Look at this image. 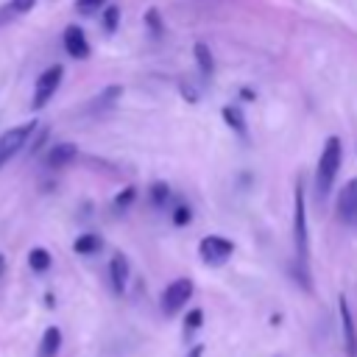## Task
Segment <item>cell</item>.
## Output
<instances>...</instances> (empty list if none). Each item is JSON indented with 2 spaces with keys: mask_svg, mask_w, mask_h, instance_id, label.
Instances as JSON below:
<instances>
[{
  "mask_svg": "<svg viewBox=\"0 0 357 357\" xmlns=\"http://www.w3.org/2000/svg\"><path fill=\"white\" fill-rule=\"evenodd\" d=\"M123 98V86L120 84H112V86H106L98 98H92V103H89V109L92 112H103V109H112L117 100Z\"/></svg>",
  "mask_w": 357,
  "mask_h": 357,
  "instance_id": "obj_13",
  "label": "cell"
},
{
  "mask_svg": "<svg viewBox=\"0 0 357 357\" xmlns=\"http://www.w3.org/2000/svg\"><path fill=\"white\" fill-rule=\"evenodd\" d=\"M335 212L337 220L346 226H357V178H349L335 198Z\"/></svg>",
  "mask_w": 357,
  "mask_h": 357,
  "instance_id": "obj_7",
  "label": "cell"
},
{
  "mask_svg": "<svg viewBox=\"0 0 357 357\" xmlns=\"http://www.w3.org/2000/svg\"><path fill=\"white\" fill-rule=\"evenodd\" d=\"M100 11H103V31H106V33H114V31H117V25H120V8L106 3Z\"/></svg>",
  "mask_w": 357,
  "mask_h": 357,
  "instance_id": "obj_19",
  "label": "cell"
},
{
  "mask_svg": "<svg viewBox=\"0 0 357 357\" xmlns=\"http://www.w3.org/2000/svg\"><path fill=\"white\" fill-rule=\"evenodd\" d=\"M100 248H103V240H100V234H95V231L78 234L75 243H73V251L81 254V257H92V254H98Z\"/></svg>",
  "mask_w": 357,
  "mask_h": 357,
  "instance_id": "obj_12",
  "label": "cell"
},
{
  "mask_svg": "<svg viewBox=\"0 0 357 357\" xmlns=\"http://www.w3.org/2000/svg\"><path fill=\"white\" fill-rule=\"evenodd\" d=\"M178 89H181V95L187 98V103H198V92L190 86V81H187V78H181V81H178Z\"/></svg>",
  "mask_w": 357,
  "mask_h": 357,
  "instance_id": "obj_26",
  "label": "cell"
},
{
  "mask_svg": "<svg viewBox=\"0 0 357 357\" xmlns=\"http://www.w3.org/2000/svg\"><path fill=\"white\" fill-rule=\"evenodd\" d=\"M106 3H109V0H75V11H81V14H95V11H100Z\"/></svg>",
  "mask_w": 357,
  "mask_h": 357,
  "instance_id": "obj_25",
  "label": "cell"
},
{
  "mask_svg": "<svg viewBox=\"0 0 357 357\" xmlns=\"http://www.w3.org/2000/svg\"><path fill=\"white\" fill-rule=\"evenodd\" d=\"M128 279H131V268H128L126 254H120V251L112 254V259H109V284H112V290L117 296H123L126 287H128Z\"/></svg>",
  "mask_w": 357,
  "mask_h": 357,
  "instance_id": "obj_9",
  "label": "cell"
},
{
  "mask_svg": "<svg viewBox=\"0 0 357 357\" xmlns=\"http://www.w3.org/2000/svg\"><path fill=\"white\" fill-rule=\"evenodd\" d=\"M201 326H204V310H190L184 315V337L190 340Z\"/></svg>",
  "mask_w": 357,
  "mask_h": 357,
  "instance_id": "obj_17",
  "label": "cell"
},
{
  "mask_svg": "<svg viewBox=\"0 0 357 357\" xmlns=\"http://www.w3.org/2000/svg\"><path fill=\"white\" fill-rule=\"evenodd\" d=\"M75 156H78V148L73 142H56L45 153V165L53 167V170H59V167H67L70 162H75Z\"/></svg>",
  "mask_w": 357,
  "mask_h": 357,
  "instance_id": "obj_11",
  "label": "cell"
},
{
  "mask_svg": "<svg viewBox=\"0 0 357 357\" xmlns=\"http://www.w3.org/2000/svg\"><path fill=\"white\" fill-rule=\"evenodd\" d=\"M3 271H6V259H3V254H0V276H3Z\"/></svg>",
  "mask_w": 357,
  "mask_h": 357,
  "instance_id": "obj_29",
  "label": "cell"
},
{
  "mask_svg": "<svg viewBox=\"0 0 357 357\" xmlns=\"http://www.w3.org/2000/svg\"><path fill=\"white\" fill-rule=\"evenodd\" d=\"M137 201V187H123L117 195H114V201H112V206L117 209V212H126L131 204Z\"/></svg>",
  "mask_w": 357,
  "mask_h": 357,
  "instance_id": "obj_18",
  "label": "cell"
},
{
  "mask_svg": "<svg viewBox=\"0 0 357 357\" xmlns=\"http://www.w3.org/2000/svg\"><path fill=\"white\" fill-rule=\"evenodd\" d=\"M61 78H64V67H61V64H53V67H47V70H45V73L36 78V86H33V100H31V106H33V109H42V106H47V100L56 95V89H59Z\"/></svg>",
  "mask_w": 357,
  "mask_h": 357,
  "instance_id": "obj_5",
  "label": "cell"
},
{
  "mask_svg": "<svg viewBox=\"0 0 357 357\" xmlns=\"http://www.w3.org/2000/svg\"><path fill=\"white\" fill-rule=\"evenodd\" d=\"M192 220V209L187 206V204H176V209H173V223L176 226H187Z\"/></svg>",
  "mask_w": 357,
  "mask_h": 357,
  "instance_id": "obj_24",
  "label": "cell"
},
{
  "mask_svg": "<svg viewBox=\"0 0 357 357\" xmlns=\"http://www.w3.org/2000/svg\"><path fill=\"white\" fill-rule=\"evenodd\" d=\"M28 265H31L33 273H45L53 265V257H50L47 248H31L28 251Z\"/></svg>",
  "mask_w": 357,
  "mask_h": 357,
  "instance_id": "obj_16",
  "label": "cell"
},
{
  "mask_svg": "<svg viewBox=\"0 0 357 357\" xmlns=\"http://www.w3.org/2000/svg\"><path fill=\"white\" fill-rule=\"evenodd\" d=\"M220 114H223V120H226L234 131H240V134L245 131V123H243V114H240V109H237V106H223V112H220Z\"/></svg>",
  "mask_w": 357,
  "mask_h": 357,
  "instance_id": "obj_20",
  "label": "cell"
},
{
  "mask_svg": "<svg viewBox=\"0 0 357 357\" xmlns=\"http://www.w3.org/2000/svg\"><path fill=\"white\" fill-rule=\"evenodd\" d=\"M33 6H36V0H11L8 6H3V17H8V14H28V11H33Z\"/></svg>",
  "mask_w": 357,
  "mask_h": 357,
  "instance_id": "obj_22",
  "label": "cell"
},
{
  "mask_svg": "<svg viewBox=\"0 0 357 357\" xmlns=\"http://www.w3.org/2000/svg\"><path fill=\"white\" fill-rule=\"evenodd\" d=\"M33 131H36V123H25V126L8 128V131L0 137V167H3L6 162H11V159L28 145V139L33 137Z\"/></svg>",
  "mask_w": 357,
  "mask_h": 357,
  "instance_id": "obj_3",
  "label": "cell"
},
{
  "mask_svg": "<svg viewBox=\"0 0 357 357\" xmlns=\"http://www.w3.org/2000/svg\"><path fill=\"white\" fill-rule=\"evenodd\" d=\"M167 198H170V187H167L165 181L151 184V204H153V206H165Z\"/></svg>",
  "mask_w": 357,
  "mask_h": 357,
  "instance_id": "obj_21",
  "label": "cell"
},
{
  "mask_svg": "<svg viewBox=\"0 0 357 357\" xmlns=\"http://www.w3.org/2000/svg\"><path fill=\"white\" fill-rule=\"evenodd\" d=\"M293 243H296V257H298V268H307V201H304V181H296V192H293Z\"/></svg>",
  "mask_w": 357,
  "mask_h": 357,
  "instance_id": "obj_2",
  "label": "cell"
},
{
  "mask_svg": "<svg viewBox=\"0 0 357 357\" xmlns=\"http://www.w3.org/2000/svg\"><path fill=\"white\" fill-rule=\"evenodd\" d=\"M187 357H204V343H195L192 349H190V354Z\"/></svg>",
  "mask_w": 357,
  "mask_h": 357,
  "instance_id": "obj_28",
  "label": "cell"
},
{
  "mask_svg": "<svg viewBox=\"0 0 357 357\" xmlns=\"http://www.w3.org/2000/svg\"><path fill=\"white\" fill-rule=\"evenodd\" d=\"M192 53H195V64H198L201 75H204V78H212V73H215V59H212L209 45H206V42H195Z\"/></svg>",
  "mask_w": 357,
  "mask_h": 357,
  "instance_id": "obj_15",
  "label": "cell"
},
{
  "mask_svg": "<svg viewBox=\"0 0 357 357\" xmlns=\"http://www.w3.org/2000/svg\"><path fill=\"white\" fill-rule=\"evenodd\" d=\"M198 254L206 265H223L234 254V243L229 237H220V234H206L198 243Z\"/></svg>",
  "mask_w": 357,
  "mask_h": 357,
  "instance_id": "obj_6",
  "label": "cell"
},
{
  "mask_svg": "<svg viewBox=\"0 0 357 357\" xmlns=\"http://www.w3.org/2000/svg\"><path fill=\"white\" fill-rule=\"evenodd\" d=\"M337 312H340V326H343V343H346V354L349 357H357V321L349 310V301L346 296L337 298Z\"/></svg>",
  "mask_w": 357,
  "mask_h": 357,
  "instance_id": "obj_8",
  "label": "cell"
},
{
  "mask_svg": "<svg viewBox=\"0 0 357 357\" xmlns=\"http://www.w3.org/2000/svg\"><path fill=\"white\" fill-rule=\"evenodd\" d=\"M33 134H36V131H33ZM45 142H47V128H39V134H36V139H33L31 145H25V148H28L31 153H39Z\"/></svg>",
  "mask_w": 357,
  "mask_h": 357,
  "instance_id": "obj_27",
  "label": "cell"
},
{
  "mask_svg": "<svg viewBox=\"0 0 357 357\" xmlns=\"http://www.w3.org/2000/svg\"><path fill=\"white\" fill-rule=\"evenodd\" d=\"M340 159H343V145L337 137H329L324 142V151H321V159H318V167H315V192L318 198H326L332 184H335V176L340 170Z\"/></svg>",
  "mask_w": 357,
  "mask_h": 357,
  "instance_id": "obj_1",
  "label": "cell"
},
{
  "mask_svg": "<svg viewBox=\"0 0 357 357\" xmlns=\"http://www.w3.org/2000/svg\"><path fill=\"white\" fill-rule=\"evenodd\" d=\"M64 50H67V56H73V59H89L86 33H84L78 25H67V28H64Z\"/></svg>",
  "mask_w": 357,
  "mask_h": 357,
  "instance_id": "obj_10",
  "label": "cell"
},
{
  "mask_svg": "<svg viewBox=\"0 0 357 357\" xmlns=\"http://www.w3.org/2000/svg\"><path fill=\"white\" fill-rule=\"evenodd\" d=\"M145 25H148V31H151L153 36H162V33H165V25H162V14H159L156 8H148V11H145Z\"/></svg>",
  "mask_w": 357,
  "mask_h": 357,
  "instance_id": "obj_23",
  "label": "cell"
},
{
  "mask_svg": "<svg viewBox=\"0 0 357 357\" xmlns=\"http://www.w3.org/2000/svg\"><path fill=\"white\" fill-rule=\"evenodd\" d=\"M61 349V329L59 326H47L39 343V357H56Z\"/></svg>",
  "mask_w": 357,
  "mask_h": 357,
  "instance_id": "obj_14",
  "label": "cell"
},
{
  "mask_svg": "<svg viewBox=\"0 0 357 357\" xmlns=\"http://www.w3.org/2000/svg\"><path fill=\"white\" fill-rule=\"evenodd\" d=\"M192 290H195V284H192V279H187V276H178L176 282H170V284L165 287V293H162V301H159L162 312H165V315H176V312L190 301Z\"/></svg>",
  "mask_w": 357,
  "mask_h": 357,
  "instance_id": "obj_4",
  "label": "cell"
}]
</instances>
